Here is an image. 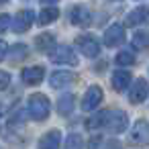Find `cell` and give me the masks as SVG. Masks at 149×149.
Instances as JSON below:
<instances>
[{
	"label": "cell",
	"instance_id": "28",
	"mask_svg": "<svg viewBox=\"0 0 149 149\" xmlns=\"http://www.w3.org/2000/svg\"><path fill=\"white\" fill-rule=\"evenodd\" d=\"M0 2H6V0H0Z\"/></svg>",
	"mask_w": 149,
	"mask_h": 149
},
{
	"label": "cell",
	"instance_id": "19",
	"mask_svg": "<svg viewBox=\"0 0 149 149\" xmlns=\"http://www.w3.org/2000/svg\"><path fill=\"white\" fill-rule=\"evenodd\" d=\"M133 47H137V49L149 47V33L147 31H137L133 35Z\"/></svg>",
	"mask_w": 149,
	"mask_h": 149
},
{
	"label": "cell",
	"instance_id": "4",
	"mask_svg": "<svg viewBox=\"0 0 149 149\" xmlns=\"http://www.w3.org/2000/svg\"><path fill=\"white\" fill-rule=\"evenodd\" d=\"M51 61L53 63H65V65H78V57L72 51V47H68V45L55 47L51 53Z\"/></svg>",
	"mask_w": 149,
	"mask_h": 149
},
{
	"label": "cell",
	"instance_id": "18",
	"mask_svg": "<svg viewBox=\"0 0 149 149\" xmlns=\"http://www.w3.org/2000/svg\"><path fill=\"white\" fill-rule=\"evenodd\" d=\"M57 17H59V10H57L55 6H47L45 10L39 13V25H49V23H53Z\"/></svg>",
	"mask_w": 149,
	"mask_h": 149
},
{
	"label": "cell",
	"instance_id": "12",
	"mask_svg": "<svg viewBox=\"0 0 149 149\" xmlns=\"http://www.w3.org/2000/svg\"><path fill=\"white\" fill-rule=\"evenodd\" d=\"M59 143H61L59 131H49L39 139V147H45V149H55V147H59Z\"/></svg>",
	"mask_w": 149,
	"mask_h": 149
},
{
	"label": "cell",
	"instance_id": "20",
	"mask_svg": "<svg viewBox=\"0 0 149 149\" xmlns=\"http://www.w3.org/2000/svg\"><path fill=\"white\" fill-rule=\"evenodd\" d=\"M116 63L118 65H133L135 63V55L131 51H118L116 53Z\"/></svg>",
	"mask_w": 149,
	"mask_h": 149
},
{
	"label": "cell",
	"instance_id": "16",
	"mask_svg": "<svg viewBox=\"0 0 149 149\" xmlns=\"http://www.w3.org/2000/svg\"><path fill=\"white\" fill-rule=\"evenodd\" d=\"M49 82H51L53 88H63V86H68V84L74 82V76H72V72H55L49 78Z\"/></svg>",
	"mask_w": 149,
	"mask_h": 149
},
{
	"label": "cell",
	"instance_id": "11",
	"mask_svg": "<svg viewBox=\"0 0 149 149\" xmlns=\"http://www.w3.org/2000/svg\"><path fill=\"white\" fill-rule=\"evenodd\" d=\"M43 78H45V70H43L41 65H33V68L23 70V82H25V84H29V86L39 84Z\"/></svg>",
	"mask_w": 149,
	"mask_h": 149
},
{
	"label": "cell",
	"instance_id": "2",
	"mask_svg": "<svg viewBox=\"0 0 149 149\" xmlns=\"http://www.w3.org/2000/svg\"><path fill=\"white\" fill-rule=\"evenodd\" d=\"M49 110H51V106H49V98L45 94H33L29 98V114H31V118L45 120L49 116Z\"/></svg>",
	"mask_w": 149,
	"mask_h": 149
},
{
	"label": "cell",
	"instance_id": "5",
	"mask_svg": "<svg viewBox=\"0 0 149 149\" xmlns=\"http://www.w3.org/2000/svg\"><path fill=\"white\" fill-rule=\"evenodd\" d=\"M76 45H78V49H80L86 57H96V55L100 53V45H98V41H96L92 35H82V37H78V39H76Z\"/></svg>",
	"mask_w": 149,
	"mask_h": 149
},
{
	"label": "cell",
	"instance_id": "26",
	"mask_svg": "<svg viewBox=\"0 0 149 149\" xmlns=\"http://www.w3.org/2000/svg\"><path fill=\"white\" fill-rule=\"evenodd\" d=\"M41 2H43V4H55L57 0H41Z\"/></svg>",
	"mask_w": 149,
	"mask_h": 149
},
{
	"label": "cell",
	"instance_id": "24",
	"mask_svg": "<svg viewBox=\"0 0 149 149\" xmlns=\"http://www.w3.org/2000/svg\"><path fill=\"white\" fill-rule=\"evenodd\" d=\"M8 84H10V76L6 72H0V90H4Z\"/></svg>",
	"mask_w": 149,
	"mask_h": 149
},
{
	"label": "cell",
	"instance_id": "7",
	"mask_svg": "<svg viewBox=\"0 0 149 149\" xmlns=\"http://www.w3.org/2000/svg\"><path fill=\"white\" fill-rule=\"evenodd\" d=\"M131 141L137 145H147L149 143V123L147 120H137L133 131H131Z\"/></svg>",
	"mask_w": 149,
	"mask_h": 149
},
{
	"label": "cell",
	"instance_id": "23",
	"mask_svg": "<svg viewBox=\"0 0 149 149\" xmlns=\"http://www.w3.org/2000/svg\"><path fill=\"white\" fill-rule=\"evenodd\" d=\"M65 145L68 147H82V139L78 135H70V139L65 141Z\"/></svg>",
	"mask_w": 149,
	"mask_h": 149
},
{
	"label": "cell",
	"instance_id": "21",
	"mask_svg": "<svg viewBox=\"0 0 149 149\" xmlns=\"http://www.w3.org/2000/svg\"><path fill=\"white\" fill-rule=\"evenodd\" d=\"M27 55V47L25 45H17V47H13V55H10V59L15 61V59H23Z\"/></svg>",
	"mask_w": 149,
	"mask_h": 149
},
{
	"label": "cell",
	"instance_id": "9",
	"mask_svg": "<svg viewBox=\"0 0 149 149\" xmlns=\"http://www.w3.org/2000/svg\"><path fill=\"white\" fill-rule=\"evenodd\" d=\"M70 23H72V25H78V27L88 25V23H90V10H88L84 4H76V6L70 10Z\"/></svg>",
	"mask_w": 149,
	"mask_h": 149
},
{
	"label": "cell",
	"instance_id": "3",
	"mask_svg": "<svg viewBox=\"0 0 149 149\" xmlns=\"http://www.w3.org/2000/svg\"><path fill=\"white\" fill-rule=\"evenodd\" d=\"M102 41H104V45H106V47H116V45H120V43L125 41V27H123V25H118V23L110 25V27L104 31Z\"/></svg>",
	"mask_w": 149,
	"mask_h": 149
},
{
	"label": "cell",
	"instance_id": "15",
	"mask_svg": "<svg viewBox=\"0 0 149 149\" xmlns=\"http://www.w3.org/2000/svg\"><path fill=\"white\" fill-rule=\"evenodd\" d=\"M35 45H37V49H39V51L49 53V51L55 47V37H53L51 33H43V35H39V37L35 39Z\"/></svg>",
	"mask_w": 149,
	"mask_h": 149
},
{
	"label": "cell",
	"instance_id": "27",
	"mask_svg": "<svg viewBox=\"0 0 149 149\" xmlns=\"http://www.w3.org/2000/svg\"><path fill=\"white\" fill-rule=\"evenodd\" d=\"M145 13H147V23H149V8H145Z\"/></svg>",
	"mask_w": 149,
	"mask_h": 149
},
{
	"label": "cell",
	"instance_id": "25",
	"mask_svg": "<svg viewBox=\"0 0 149 149\" xmlns=\"http://www.w3.org/2000/svg\"><path fill=\"white\" fill-rule=\"evenodd\" d=\"M4 55H6V43L0 41V59H4Z\"/></svg>",
	"mask_w": 149,
	"mask_h": 149
},
{
	"label": "cell",
	"instance_id": "14",
	"mask_svg": "<svg viewBox=\"0 0 149 149\" xmlns=\"http://www.w3.org/2000/svg\"><path fill=\"white\" fill-rule=\"evenodd\" d=\"M125 23H127L129 27H135V25H141V23H147V13H145V8H143V6H139V8H135V10H131V13L127 15V19H125Z\"/></svg>",
	"mask_w": 149,
	"mask_h": 149
},
{
	"label": "cell",
	"instance_id": "17",
	"mask_svg": "<svg viewBox=\"0 0 149 149\" xmlns=\"http://www.w3.org/2000/svg\"><path fill=\"white\" fill-rule=\"evenodd\" d=\"M74 102H76L74 94H63V96L57 100V110H59L61 114H70V112L74 110Z\"/></svg>",
	"mask_w": 149,
	"mask_h": 149
},
{
	"label": "cell",
	"instance_id": "1",
	"mask_svg": "<svg viewBox=\"0 0 149 149\" xmlns=\"http://www.w3.org/2000/svg\"><path fill=\"white\" fill-rule=\"evenodd\" d=\"M127 125H129V118H127V112L123 110H104L86 120L88 129H108L112 133H123Z\"/></svg>",
	"mask_w": 149,
	"mask_h": 149
},
{
	"label": "cell",
	"instance_id": "22",
	"mask_svg": "<svg viewBox=\"0 0 149 149\" xmlns=\"http://www.w3.org/2000/svg\"><path fill=\"white\" fill-rule=\"evenodd\" d=\"M10 27V17L8 15H0V33H4Z\"/></svg>",
	"mask_w": 149,
	"mask_h": 149
},
{
	"label": "cell",
	"instance_id": "13",
	"mask_svg": "<svg viewBox=\"0 0 149 149\" xmlns=\"http://www.w3.org/2000/svg\"><path fill=\"white\" fill-rule=\"evenodd\" d=\"M129 84H131V74L127 70H116L112 74V86H114V90H125V88H129Z\"/></svg>",
	"mask_w": 149,
	"mask_h": 149
},
{
	"label": "cell",
	"instance_id": "8",
	"mask_svg": "<svg viewBox=\"0 0 149 149\" xmlns=\"http://www.w3.org/2000/svg\"><path fill=\"white\" fill-rule=\"evenodd\" d=\"M100 102H102V90H100L98 86H90V88H88V92L84 94L82 108H84V110H94Z\"/></svg>",
	"mask_w": 149,
	"mask_h": 149
},
{
	"label": "cell",
	"instance_id": "6",
	"mask_svg": "<svg viewBox=\"0 0 149 149\" xmlns=\"http://www.w3.org/2000/svg\"><path fill=\"white\" fill-rule=\"evenodd\" d=\"M147 94H149V86H147V82L143 78H139V80L133 82V86L129 90V100L133 104H139V102H143L147 98Z\"/></svg>",
	"mask_w": 149,
	"mask_h": 149
},
{
	"label": "cell",
	"instance_id": "10",
	"mask_svg": "<svg viewBox=\"0 0 149 149\" xmlns=\"http://www.w3.org/2000/svg\"><path fill=\"white\" fill-rule=\"evenodd\" d=\"M33 13L31 10H21L17 17H15V21H13V29L17 31V33H25L31 25H33Z\"/></svg>",
	"mask_w": 149,
	"mask_h": 149
}]
</instances>
